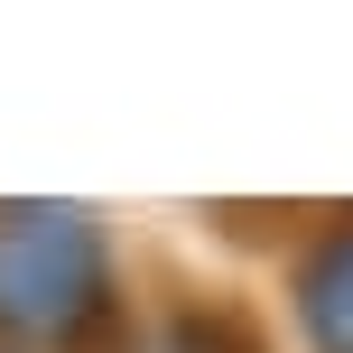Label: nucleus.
Here are the masks:
<instances>
[{
    "instance_id": "f257e3e1",
    "label": "nucleus",
    "mask_w": 353,
    "mask_h": 353,
    "mask_svg": "<svg viewBox=\"0 0 353 353\" xmlns=\"http://www.w3.org/2000/svg\"><path fill=\"white\" fill-rule=\"evenodd\" d=\"M140 298V242L93 195H0V353H103Z\"/></svg>"
},
{
    "instance_id": "f03ea898",
    "label": "nucleus",
    "mask_w": 353,
    "mask_h": 353,
    "mask_svg": "<svg viewBox=\"0 0 353 353\" xmlns=\"http://www.w3.org/2000/svg\"><path fill=\"white\" fill-rule=\"evenodd\" d=\"M103 353H279V316L232 279H195V270H149L130 298L121 335Z\"/></svg>"
},
{
    "instance_id": "7ed1b4c3",
    "label": "nucleus",
    "mask_w": 353,
    "mask_h": 353,
    "mask_svg": "<svg viewBox=\"0 0 353 353\" xmlns=\"http://www.w3.org/2000/svg\"><path fill=\"white\" fill-rule=\"evenodd\" d=\"M270 316L288 353H353V205H316L279 223L270 261Z\"/></svg>"
}]
</instances>
